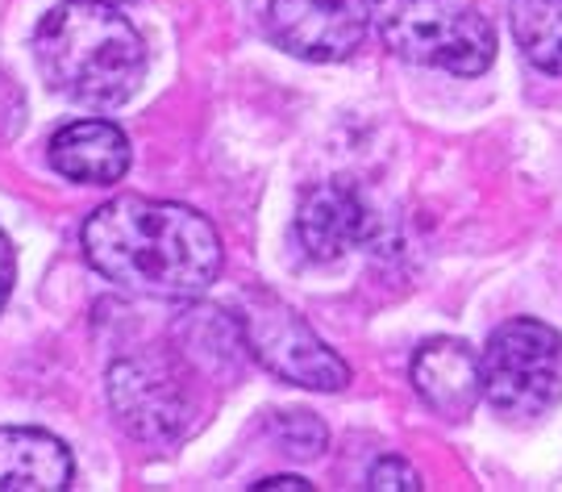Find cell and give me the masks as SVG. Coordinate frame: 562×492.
Listing matches in <instances>:
<instances>
[{"label": "cell", "instance_id": "obj_1", "mask_svg": "<svg viewBox=\"0 0 562 492\" xmlns=\"http://www.w3.org/2000/svg\"><path fill=\"white\" fill-rule=\"evenodd\" d=\"M83 259L117 288L155 301H192L217 284L225 264L213 222L176 201L117 197L80 230Z\"/></svg>", "mask_w": 562, "mask_h": 492}, {"label": "cell", "instance_id": "obj_2", "mask_svg": "<svg viewBox=\"0 0 562 492\" xmlns=\"http://www.w3.org/2000/svg\"><path fill=\"white\" fill-rule=\"evenodd\" d=\"M34 59L46 83L76 104H121L146 76L134 21L104 0H67L38 21Z\"/></svg>", "mask_w": 562, "mask_h": 492}, {"label": "cell", "instance_id": "obj_3", "mask_svg": "<svg viewBox=\"0 0 562 492\" xmlns=\"http://www.w3.org/2000/svg\"><path fill=\"white\" fill-rule=\"evenodd\" d=\"M387 51L450 76H480L496 59V34L475 0H375Z\"/></svg>", "mask_w": 562, "mask_h": 492}, {"label": "cell", "instance_id": "obj_4", "mask_svg": "<svg viewBox=\"0 0 562 492\" xmlns=\"http://www.w3.org/2000/svg\"><path fill=\"white\" fill-rule=\"evenodd\" d=\"M480 376L492 410L517 422L542 417L562 401V334L533 317L508 322L483 347Z\"/></svg>", "mask_w": 562, "mask_h": 492}, {"label": "cell", "instance_id": "obj_5", "mask_svg": "<svg viewBox=\"0 0 562 492\" xmlns=\"http://www.w3.org/2000/svg\"><path fill=\"white\" fill-rule=\"evenodd\" d=\"M238 326L246 338V350L259 359L271 376L288 384L317 392H338L350 384V368L338 350H329L313 334L292 305H283L267 292H250L238 309Z\"/></svg>", "mask_w": 562, "mask_h": 492}, {"label": "cell", "instance_id": "obj_6", "mask_svg": "<svg viewBox=\"0 0 562 492\" xmlns=\"http://www.w3.org/2000/svg\"><path fill=\"white\" fill-rule=\"evenodd\" d=\"M109 405L121 426L150 447H171L192 426V396L180 371L155 355H125L109 368Z\"/></svg>", "mask_w": 562, "mask_h": 492}, {"label": "cell", "instance_id": "obj_7", "mask_svg": "<svg viewBox=\"0 0 562 492\" xmlns=\"http://www.w3.org/2000/svg\"><path fill=\"white\" fill-rule=\"evenodd\" d=\"M271 34L296 59L341 63L367 38L371 4L367 0H271Z\"/></svg>", "mask_w": 562, "mask_h": 492}, {"label": "cell", "instance_id": "obj_8", "mask_svg": "<svg viewBox=\"0 0 562 492\" xmlns=\"http://www.w3.org/2000/svg\"><path fill=\"white\" fill-rule=\"evenodd\" d=\"M296 234H301V246L308 250V259L334 264L350 250L380 243L383 217L375 213V205L367 201V192L359 185L329 180V185H317L301 201Z\"/></svg>", "mask_w": 562, "mask_h": 492}, {"label": "cell", "instance_id": "obj_9", "mask_svg": "<svg viewBox=\"0 0 562 492\" xmlns=\"http://www.w3.org/2000/svg\"><path fill=\"white\" fill-rule=\"evenodd\" d=\"M408 371H413V389L422 392L425 405L450 422H462L483 401L480 355L462 338H429L413 355Z\"/></svg>", "mask_w": 562, "mask_h": 492}, {"label": "cell", "instance_id": "obj_10", "mask_svg": "<svg viewBox=\"0 0 562 492\" xmlns=\"http://www.w3.org/2000/svg\"><path fill=\"white\" fill-rule=\"evenodd\" d=\"M50 167L76 185H117L130 171V138L113 122H71L50 138Z\"/></svg>", "mask_w": 562, "mask_h": 492}, {"label": "cell", "instance_id": "obj_11", "mask_svg": "<svg viewBox=\"0 0 562 492\" xmlns=\"http://www.w3.org/2000/svg\"><path fill=\"white\" fill-rule=\"evenodd\" d=\"M71 484V451L55 434L30 426L0 431V492H63Z\"/></svg>", "mask_w": 562, "mask_h": 492}, {"label": "cell", "instance_id": "obj_12", "mask_svg": "<svg viewBox=\"0 0 562 492\" xmlns=\"http://www.w3.org/2000/svg\"><path fill=\"white\" fill-rule=\"evenodd\" d=\"M513 38L533 67L562 76V0H513Z\"/></svg>", "mask_w": 562, "mask_h": 492}, {"label": "cell", "instance_id": "obj_13", "mask_svg": "<svg viewBox=\"0 0 562 492\" xmlns=\"http://www.w3.org/2000/svg\"><path fill=\"white\" fill-rule=\"evenodd\" d=\"M229 326H234V317H225V313H217V309H196V313H188V317L180 322L183 355H188L201 371L217 376L225 364H234L241 350H246L241 329L238 334H225L222 343H217V334Z\"/></svg>", "mask_w": 562, "mask_h": 492}, {"label": "cell", "instance_id": "obj_14", "mask_svg": "<svg viewBox=\"0 0 562 492\" xmlns=\"http://www.w3.org/2000/svg\"><path fill=\"white\" fill-rule=\"evenodd\" d=\"M276 438L283 443V451L296 459H313L325 451V426L313 413H276Z\"/></svg>", "mask_w": 562, "mask_h": 492}, {"label": "cell", "instance_id": "obj_15", "mask_svg": "<svg viewBox=\"0 0 562 492\" xmlns=\"http://www.w3.org/2000/svg\"><path fill=\"white\" fill-rule=\"evenodd\" d=\"M367 489H375V492H417V489H425V484H422V472H417L408 459L387 455V459H380V463L371 468V476H367Z\"/></svg>", "mask_w": 562, "mask_h": 492}, {"label": "cell", "instance_id": "obj_16", "mask_svg": "<svg viewBox=\"0 0 562 492\" xmlns=\"http://www.w3.org/2000/svg\"><path fill=\"white\" fill-rule=\"evenodd\" d=\"M13 280H18V259H13V243L0 230V309H4L9 292H13Z\"/></svg>", "mask_w": 562, "mask_h": 492}, {"label": "cell", "instance_id": "obj_17", "mask_svg": "<svg viewBox=\"0 0 562 492\" xmlns=\"http://www.w3.org/2000/svg\"><path fill=\"white\" fill-rule=\"evenodd\" d=\"M259 492H280V489H292V492H304V489H313L304 476H267V480H259L255 484Z\"/></svg>", "mask_w": 562, "mask_h": 492}]
</instances>
